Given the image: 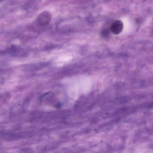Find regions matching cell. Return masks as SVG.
Masks as SVG:
<instances>
[{
	"label": "cell",
	"instance_id": "3957f363",
	"mask_svg": "<svg viewBox=\"0 0 153 153\" xmlns=\"http://www.w3.org/2000/svg\"><path fill=\"white\" fill-rule=\"evenodd\" d=\"M21 50L15 45H12L9 48L5 50V53L13 55L18 56L22 55L21 51Z\"/></svg>",
	"mask_w": 153,
	"mask_h": 153
},
{
	"label": "cell",
	"instance_id": "6da1fadb",
	"mask_svg": "<svg viewBox=\"0 0 153 153\" xmlns=\"http://www.w3.org/2000/svg\"><path fill=\"white\" fill-rule=\"evenodd\" d=\"M51 19V16L50 13L48 11H45L41 12L38 16L37 21L40 26H45L49 23Z\"/></svg>",
	"mask_w": 153,
	"mask_h": 153
},
{
	"label": "cell",
	"instance_id": "7a4b0ae2",
	"mask_svg": "<svg viewBox=\"0 0 153 153\" xmlns=\"http://www.w3.org/2000/svg\"><path fill=\"white\" fill-rule=\"evenodd\" d=\"M123 27V24L122 22L120 20H117L112 23L110 29L113 33L118 34L122 32Z\"/></svg>",
	"mask_w": 153,
	"mask_h": 153
}]
</instances>
